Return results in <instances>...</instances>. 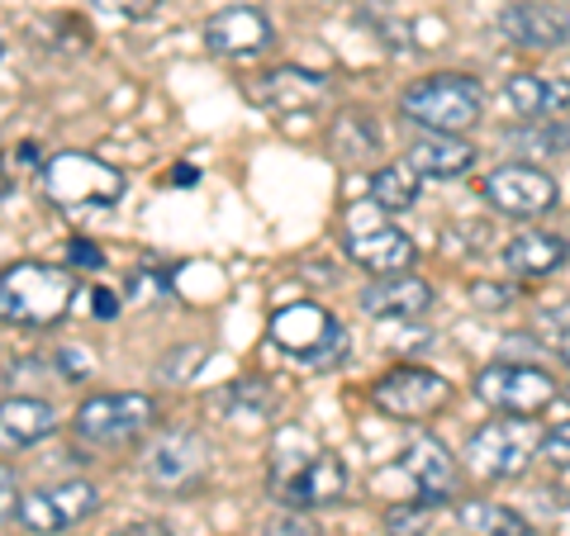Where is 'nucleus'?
Wrapping results in <instances>:
<instances>
[{
  "mask_svg": "<svg viewBox=\"0 0 570 536\" xmlns=\"http://www.w3.org/2000/svg\"><path fill=\"white\" fill-rule=\"evenodd\" d=\"M499 33L513 48L551 52L570 39V20H566V10L547 6V0H513V6L499 10Z\"/></svg>",
  "mask_w": 570,
  "mask_h": 536,
  "instance_id": "17",
  "label": "nucleus"
},
{
  "mask_svg": "<svg viewBox=\"0 0 570 536\" xmlns=\"http://www.w3.org/2000/svg\"><path fill=\"white\" fill-rule=\"evenodd\" d=\"M205 347H181V351H176V356H167V361H163V370L171 375V380H190V370L195 366H200L205 361Z\"/></svg>",
  "mask_w": 570,
  "mask_h": 536,
  "instance_id": "35",
  "label": "nucleus"
},
{
  "mask_svg": "<svg viewBox=\"0 0 570 536\" xmlns=\"http://www.w3.org/2000/svg\"><path fill=\"white\" fill-rule=\"evenodd\" d=\"M404 167L433 176V181H452V176H466L475 167V142L461 133H419L404 152Z\"/></svg>",
  "mask_w": 570,
  "mask_h": 536,
  "instance_id": "21",
  "label": "nucleus"
},
{
  "mask_svg": "<svg viewBox=\"0 0 570 536\" xmlns=\"http://www.w3.org/2000/svg\"><path fill=\"white\" fill-rule=\"evenodd\" d=\"M433 299H438L433 285H428L423 276H414V271H404V276H376L356 304H362V314H371V318L409 324V318H423L428 309H433Z\"/></svg>",
  "mask_w": 570,
  "mask_h": 536,
  "instance_id": "18",
  "label": "nucleus"
},
{
  "mask_svg": "<svg viewBox=\"0 0 570 536\" xmlns=\"http://www.w3.org/2000/svg\"><path fill=\"white\" fill-rule=\"evenodd\" d=\"M124 190L129 176L96 152H52L43 162V195L58 209H110Z\"/></svg>",
  "mask_w": 570,
  "mask_h": 536,
  "instance_id": "5",
  "label": "nucleus"
},
{
  "mask_svg": "<svg viewBox=\"0 0 570 536\" xmlns=\"http://www.w3.org/2000/svg\"><path fill=\"white\" fill-rule=\"evenodd\" d=\"M471 299H485V304H480V309H504V290H494V285H475V290H471Z\"/></svg>",
  "mask_w": 570,
  "mask_h": 536,
  "instance_id": "40",
  "label": "nucleus"
},
{
  "mask_svg": "<svg viewBox=\"0 0 570 536\" xmlns=\"http://www.w3.org/2000/svg\"><path fill=\"white\" fill-rule=\"evenodd\" d=\"M456 527L471 532V536H532L528 517L513 513L509 504H494V498H461Z\"/></svg>",
  "mask_w": 570,
  "mask_h": 536,
  "instance_id": "23",
  "label": "nucleus"
},
{
  "mask_svg": "<svg viewBox=\"0 0 570 536\" xmlns=\"http://www.w3.org/2000/svg\"><path fill=\"white\" fill-rule=\"evenodd\" d=\"M142 479L171 498L200 494L209 479V441L200 433H190V427H171L142 456Z\"/></svg>",
  "mask_w": 570,
  "mask_h": 536,
  "instance_id": "8",
  "label": "nucleus"
},
{
  "mask_svg": "<svg viewBox=\"0 0 570 536\" xmlns=\"http://www.w3.org/2000/svg\"><path fill=\"white\" fill-rule=\"evenodd\" d=\"M71 299H77V276L71 266L52 261H10L0 266V324L10 328H52L62 324Z\"/></svg>",
  "mask_w": 570,
  "mask_h": 536,
  "instance_id": "1",
  "label": "nucleus"
},
{
  "mask_svg": "<svg viewBox=\"0 0 570 536\" xmlns=\"http://www.w3.org/2000/svg\"><path fill=\"white\" fill-rule=\"evenodd\" d=\"M557 356L570 366V328H566V332H557Z\"/></svg>",
  "mask_w": 570,
  "mask_h": 536,
  "instance_id": "43",
  "label": "nucleus"
},
{
  "mask_svg": "<svg viewBox=\"0 0 570 536\" xmlns=\"http://www.w3.org/2000/svg\"><path fill=\"white\" fill-rule=\"evenodd\" d=\"M570 261V247L557 234H542V228H523L504 242V271L519 280H547L557 276L561 266Z\"/></svg>",
  "mask_w": 570,
  "mask_h": 536,
  "instance_id": "22",
  "label": "nucleus"
},
{
  "mask_svg": "<svg viewBox=\"0 0 570 536\" xmlns=\"http://www.w3.org/2000/svg\"><path fill=\"white\" fill-rule=\"evenodd\" d=\"M52 370H58L67 385H81L86 375H91V356H81V351H71V347H67V351H58V361H52Z\"/></svg>",
  "mask_w": 570,
  "mask_h": 536,
  "instance_id": "34",
  "label": "nucleus"
},
{
  "mask_svg": "<svg viewBox=\"0 0 570 536\" xmlns=\"http://www.w3.org/2000/svg\"><path fill=\"white\" fill-rule=\"evenodd\" d=\"M14 508H20V475L10 466H0V523L14 517Z\"/></svg>",
  "mask_w": 570,
  "mask_h": 536,
  "instance_id": "36",
  "label": "nucleus"
},
{
  "mask_svg": "<svg viewBox=\"0 0 570 536\" xmlns=\"http://www.w3.org/2000/svg\"><path fill=\"white\" fill-rule=\"evenodd\" d=\"M433 517H438L433 504H423V498H404V504H390L381 513V532L385 536H428L433 532Z\"/></svg>",
  "mask_w": 570,
  "mask_h": 536,
  "instance_id": "27",
  "label": "nucleus"
},
{
  "mask_svg": "<svg viewBox=\"0 0 570 536\" xmlns=\"http://www.w3.org/2000/svg\"><path fill=\"white\" fill-rule=\"evenodd\" d=\"M0 58H6V43H0Z\"/></svg>",
  "mask_w": 570,
  "mask_h": 536,
  "instance_id": "45",
  "label": "nucleus"
},
{
  "mask_svg": "<svg viewBox=\"0 0 570 536\" xmlns=\"http://www.w3.org/2000/svg\"><path fill=\"white\" fill-rule=\"evenodd\" d=\"M376 142H381L376 123H371L366 115H356V110H343L328 123V148L343 157V162H362V157L376 152Z\"/></svg>",
  "mask_w": 570,
  "mask_h": 536,
  "instance_id": "26",
  "label": "nucleus"
},
{
  "mask_svg": "<svg viewBox=\"0 0 570 536\" xmlns=\"http://www.w3.org/2000/svg\"><path fill=\"white\" fill-rule=\"evenodd\" d=\"M371 205L381 214H404L419 205V171L409 167H376L371 171Z\"/></svg>",
  "mask_w": 570,
  "mask_h": 536,
  "instance_id": "25",
  "label": "nucleus"
},
{
  "mask_svg": "<svg viewBox=\"0 0 570 536\" xmlns=\"http://www.w3.org/2000/svg\"><path fill=\"white\" fill-rule=\"evenodd\" d=\"M566 418H551L547 433H542V460H551V466H570V404L561 399Z\"/></svg>",
  "mask_w": 570,
  "mask_h": 536,
  "instance_id": "28",
  "label": "nucleus"
},
{
  "mask_svg": "<svg viewBox=\"0 0 570 536\" xmlns=\"http://www.w3.org/2000/svg\"><path fill=\"white\" fill-rule=\"evenodd\" d=\"M228 404H247V414H266V408H272L276 404V395H272V389H266L262 380H247V385H234V389H228Z\"/></svg>",
  "mask_w": 570,
  "mask_h": 536,
  "instance_id": "31",
  "label": "nucleus"
},
{
  "mask_svg": "<svg viewBox=\"0 0 570 536\" xmlns=\"http://www.w3.org/2000/svg\"><path fill=\"white\" fill-rule=\"evenodd\" d=\"M157 423V399L142 389H115V395L81 399V408L71 414V433L86 446H134L138 437H148Z\"/></svg>",
  "mask_w": 570,
  "mask_h": 536,
  "instance_id": "6",
  "label": "nucleus"
},
{
  "mask_svg": "<svg viewBox=\"0 0 570 536\" xmlns=\"http://www.w3.org/2000/svg\"><path fill=\"white\" fill-rule=\"evenodd\" d=\"M561 399H566V404H570V389H561Z\"/></svg>",
  "mask_w": 570,
  "mask_h": 536,
  "instance_id": "44",
  "label": "nucleus"
},
{
  "mask_svg": "<svg viewBox=\"0 0 570 536\" xmlns=\"http://www.w3.org/2000/svg\"><path fill=\"white\" fill-rule=\"evenodd\" d=\"M266 536H324L314 523H309V513H299V508H285L276 513L272 523H266Z\"/></svg>",
  "mask_w": 570,
  "mask_h": 536,
  "instance_id": "30",
  "label": "nucleus"
},
{
  "mask_svg": "<svg viewBox=\"0 0 570 536\" xmlns=\"http://www.w3.org/2000/svg\"><path fill=\"white\" fill-rule=\"evenodd\" d=\"M400 470L414 479V489H419L423 504L442 508V504H452V498H456V479H461L456 456L448 451V441L433 437V433H419L414 441L404 446Z\"/></svg>",
  "mask_w": 570,
  "mask_h": 536,
  "instance_id": "14",
  "label": "nucleus"
},
{
  "mask_svg": "<svg viewBox=\"0 0 570 536\" xmlns=\"http://www.w3.org/2000/svg\"><path fill=\"white\" fill-rule=\"evenodd\" d=\"M10 181H14V176H10V162H6V152H0V200L10 195Z\"/></svg>",
  "mask_w": 570,
  "mask_h": 536,
  "instance_id": "42",
  "label": "nucleus"
},
{
  "mask_svg": "<svg viewBox=\"0 0 570 536\" xmlns=\"http://www.w3.org/2000/svg\"><path fill=\"white\" fill-rule=\"evenodd\" d=\"M504 105L519 123L561 119L570 110V81L566 77H538V71H519V77L504 81Z\"/></svg>",
  "mask_w": 570,
  "mask_h": 536,
  "instance_id": "20",
  "label": "nucleus"
},
{
  "mask_svg": "<svg viewBox=\"0 0 570 536\" xmlns=\"http://www.w3.org/2000/svg\"><path fill=\"white\" fill-rule=\"evenodd\" d=\"M195 181H200V171H195V167H171V186H195Z\"/></svg>",
  "mask_w": 570,
  "mask_h": 536,
  "instance_id": "41",
  "label": "nucleus"
},
{
  "mask_svg": "<svg viewBox=\"0 0 570 536\" xmlns=\"http://www.w3.org/2000/svg\"><path fill=\"white\" fill-rule=\"evenodd\" d=\"M347 257L371 276H404L419 261V247L404 228L390 224H362L347 234Z\"/></svg>",
  "mask_w": 570,
  "mask_h": 536,
  "instance_id": "16",
  "label": "nucleus"
},
{
  "mask_svg": "<svg viewBox=\"0 0 570 536\" xmlns=\"http://www.w3.org/2000/svg\"><path fill=\"white\" fill-rule=\"evenodd\" d=\"M96 513H100V489L91 479H58V485L29 489V494H20V508H14L20 527L33 536H62Z\"/></svg>",
  "mask_w": 570,
  "mask_h": 536,
  "instance_id": "9",
  "label": "nucleus"
},
{
  "mask_svg": "<svg viewBox=\"0 0 570 536\" xmlns=\"http://www.w3.org/2000/svg\"><path fill=\"white\" fill-rule=\"evenodd\" d=\"M266 337L272 347L285 351L291 361H305L314 370H333L343 366L347 356V328L314 299H295V304H281L266 324Z\"/></svg>",
  "mask_w": 570,
  "mask_h": 536,
  "instance_id": "4",
  "label": "nucleus"
},
{
  "mask_svg": "<svg viewBox=\"0 0 570 536\" xmlns=\"http://www.w3.org/2000/svg\"><path fill=\"white\" fill-rule=\"evenodd\" d=\"M504 142L519 157H528L532 167H538L542 157L570 152V123H561V119H528V123H519V129H509Z\"/></svg>",
  "mask_w": 570,
  "mask_h": 536,
  "instance_id": "24",
  "label": "nucleus"
},
{
  "mask_svg": "<svg viewBox=\"0 0 570 536\" xmlns=\"http://www.w3.org/2000/svg\"><path fill=\"white\" fill-rule=\"evenodd\" d=\"M67 266H77V271H100V266H105V247H96L91 238H71L67 242Z\"/></svg>",
  "mask_w": 570,
  "mask_h": 536,
  "instance_id": "32",
  "label": "nucleus"
},
{
  "mask_svg": "<svg viewBox=\"0 0 570 536\" xmlns=\"http://www.w3.org/2000/svg\"><path fill=\"white\" fill-rule=\"evenodd\" d=\"M96 10L115 14V20H153L157 10H163V0H96Z\"/></svg>",
  "mask_w": 570,
  "mask_h": 536,
  "instance_id": "29",
  "label": "nucleus"
},
{
  "mask_svg": "<svg viewBox=\"0 0 570 536\" xmlns=\"http://www.w3.org/2000/svg\"><path fill=\"white\" fill-rule=\"evenodd\" d=\"M58 408L33 395H10L0 399V451H29V446L48 441L58 433Z\"/></svg>",
  "mask_w": 570,
  "mask_h": 536,
  "instance_id": "19",
  "label": "nucleus"
},
{
  "mask_svg": "<svg viewBox=\"0 0 570 536\" xmlns=\"http://www.w3.org/2000/svg\"><path fill=\"white\" fill-rule=\"evenodd\" d=\"M371 404L395 423H423L452 404V380L428 366H395L371 385Z\"/></svg>",
  "mask_w": 570,
  "mask_h": 536,
  "instance_id": "10",
  "label": "nucleus"
},
{
  "mask_svg": "<svg viewBox=\"0 0 570 536\" xmlns=\"http://www.w3.org/2000/svg\"><path fill=\"white\" fill-rule=\"evenodd\" d=\"M480 195H485V205L509 214V219H542V214H551L561 205V190L557 181L532 167V162H504L494 167L485 181H480Z\"/></svg>",
  "mask_w": 570,
  "mask_h": 536,
  "instance_id": "12",
  "label": "nucleus"
},
{
  "mask_svg": "<svg viewBox=\"0 0 570 536\" xmlns=\"http://www.w3.org/2000/svg\"><path fill=\"white\" fill-rule=\"evenodd\" d=\"M400 115L419 123L423 133H466L485 115V91H480V77L438 71V77H419L414 86H404Z\"/></svg>",
  "mask_w": 570,
  "mask_h": 536,
  "instance_id": "2",
  "label": "nucleus"
},
{
  "mask_svg": "<svg viewBox=\"0 0 570 536\" xmlns=\"http://www.w3.org/2000/svg\"><path fill=\"white\" fill-rule=\"evenodd\" d=\"M475 399L494 408V414H547L561 399V385L551 380V370L532 361H490L475 370Z\"/></svg>",
  "mask_w": 570,
  "mask_h": 536,
  "instance_id": "7",
  "label": "nucleus"
},
{
  "mask_svg": "<svg viewBox=\"0 0 570 536\" xmlns=\"http://www.w3.org/2000/svg\"><path fill=\"white\" fill-rule=\"evenodd\" d=\"M272 494L285 508H299V513H318V508L343 504V494H347L343 456L309 451L305 460H295V466H276L272 470Z\"/></svg>",
  "mask_w": 570,
  "mask_h": 536,
  "instance_id": "11",
  "label": "nucleus"
},
{
  "mask_svg": "<svg viewBox=\"0 0 570 536\" xmlns=\"http://www.w3.org/2000/svg\"><path fill=\"white\" fill-rule=\"evenodd\" d=\"M542 433L547 423L532 414H499L490 423H480L466 441V470L480 479H523L528 466L542 456Z\"/></svg>",
  "mask_w": 570,
  "mask_h": 536,
  "instance_id": "3",
  "label": "nucleus"
},
{
  "mask_svg": "<svg viewBox=\"0 0 570 536\" xmlns=\"http://www.w3.org/2000/svg\"><path fill=\"white\" fill-rule=\"evenodd\" d=\"M119 309H124V304H119L115 290H105V285H100V290H91V314L100 318V324H115Z\"/></svg>",
  "mask_w": 570,
  "mask_h": 536,
  "instance_id": "38",
  "label": "nucleus"
},
{
  "mask_svg": "<svg viewBox=\"0 0 570 536\" xmlns=\"http://www.w3.org/2000/svg\"><path fill=\"white\" fill-rule=\"evenodd\" d=\"M110 536H176L167 523H153V517H142V523H124L119 532H110Z\"/></svg>",
  "mask_w": 570,
  "mask_h": 536,
  "instance_id": "39",
  "label": "nucleus"
},
{
  "mask_svg": "<svg viewBox=\"0 0 570 536\" xmlns=\"http://www.w3.org/2000/svg\"><path fill=\"white\" fill-rule=\"evenodd\" d=\"M39 152H43L39 142H20V148L6 157V162H10V176H14V171H43V157H39Z\"/></svg>",
  "mask_w": 570,
  "mask_h": 536,
  "instance_id": "37",
  "label": "nucleus"
},
{
  "mask_svg": "<svg viewBox=\"0 0 570 536\" xmlns=\"http://www.w3.org/2000/svg\"><path fill=\"white\" fill-rule=\"evenodd\" d=\"M328 77L324 71H309V67H272L262 71L257 81H247V100L262 105L272 115H299V110H314L318 100L328 96Z\"/></svg>",
  "mask_w": 570,
  "mask_h": 536,
  "instance_id": "15",
  "label": "nucleus"
},
{
  "mask_svg": "<svg viewBox=\"0 0 570 536\" xmlns=\"http://www.w3.org/2000/svg\"><path fill=\"white\" fill-rule=\"evenodd\" d=\"M276 43V24L262 6H224L205 20V48L214 58H257Z\"/></svg>",
  "mask_w": 570,
  "mask_h": 536,
  "instance_id": "13",
  "label": "nucleus"
},
{
  "mask_svg": "<svg viewBox=\"0 0 570 536\" xmlns=\"http://www.w3.org/2000/svg\"><path fill=\"white\" fill-rule=\"evenodd\" d=\"M171 285V276L167 271H153V266H138L134 271V280H129V290H134V299H157Z\"/></svg>",
  "mask_w": 570,
  "mask_h": 536,
  "instance_id": "33",
  "label": "nucleus"
}]
</instances>
